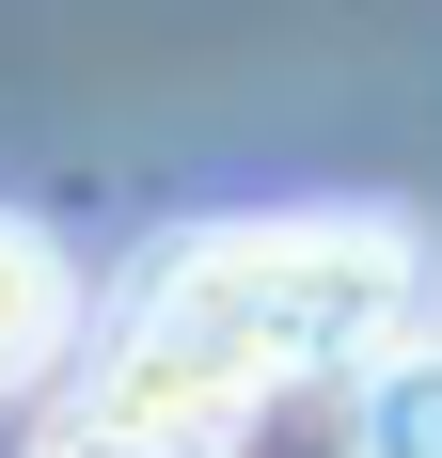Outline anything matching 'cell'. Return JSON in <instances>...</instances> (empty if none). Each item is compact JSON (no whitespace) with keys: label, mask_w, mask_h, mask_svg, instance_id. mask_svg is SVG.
Masks as SVG:
<instances>
[{"label":"cell","mask_w":442,"mask_h":458,"mask_svg":"<svg viewBox=\"0 0 442 458\" xmlns=\"http://www.w3.org/2000/svg\"><path fill=\"white\" fill-rule=\"evenodd\" d=\"M32 458H237V443H206V427H158V411H111V395H80V411L47 427Z\"/></svg>","instance_id":"4"},{"label":"cell","mask_w":442,"mask_h":458,"mask_svg":"<svg viewBox=\"0 0 442 458\" xmlns=\"http://www.w3.org/2000/svg\"><path fill=\"white\" fill-rule=\"evenodd\" d=\"M64 332H80V269H64V237L0 206V395H32V379L64 364Z\"/></svg>","instance_id":"2"},{"label":"cell","mask_w":442,"mask_h":458,"mask_svg":"<svg viewBox=\"0 0 442 458\" xmlns=\"http://www.w3.org/2000/svg\"><path fill=\"white\" fill-rule=\"evenodd\" d=\"M348 458H442V332H411L348 379Z\"/></svg>","instance_id":"3"},{"label":"cell","mask_w":442,"mask_h":458,"mask_svg":"<svg viewBox=\"0 0 442 458\" xmlns=\"http://www.w3.org/2000/svg\"><path fill=\"white\" fill-rule=\"evenodd\" d=\"M411 332H427V237H395V222H221V237H174L127 284L95 395L237 443L268 411V379H363Z\"/></svg>","instance_id":"1"}]
</instances>
